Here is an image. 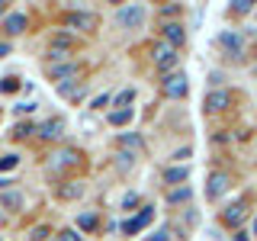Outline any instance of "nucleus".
I'll return each mask as SVG.
<instances>
[{
    "label": "nucleus",
    "instance_id": "obj_1",
    "mask_svg": "<svg viewBox=\"0 0 257 241\" xmlns=\"http://www.w3.org/2000/svg\"><path fill=\"white\" fill-rule=\"evenodd\" d=\"M161 90H164V96H171V100L187 96V74H167L164 84H161Z\"/></svg>",
    "mask_w": 257,
    "mask_h": 241
},
{
    "label": "nucleus",
    "instance_id": "obj_2",
    "mask_svg": "<svg viewBox=\"0 0 257 241\" xmlns=\"http://www.w3.org/2000/svg\"><path fill=\"white\" fill-rule=\"evenodd\" d=\"M116 20H119V26H125V29H135V26H139V23L145 20V7H139V4H132V7H122Z\"/></svg>",
    "mask_w": 257,
    "mask_h": 241
},
{
    "label": "nucleus",
    "instance_id": "obj_3",
    "mask_svg": "<svg viewBox=\"0 0 257 241\" xmlns=\"http://www.w3.org/2000/svg\"><path fill=\"white\" fill-rule=\"evenodd\" d=\"M80 74V64L74 61V64H58V68H52V80L58 87H64V84H74V77Z\"/></svg>",
    "mask_w": 257,
    "mask_h": 241
},
{
    "label": "nucleus",
    "instance_id": "obj_4",
    "mask_svg": "<svg viewBox=\"0 0 257 241\" xmlns=\"http://www.w3.org/2000/svg\"><path fill=\"white\" fill-rule=\"evenodd\" d=\"M228 174H209V183H206V196L209 199H219L225 190H228Z\"/></svg>",
    "mask_w": 257,
    "mask_h": 241
},
{
    "label": "nucleus",
    "instance_id": "obj_5",
    "mask_svg": "<svg viewBox=\"0 0 257 241\" xmlns=\"http://www.w3.org/2000/svg\"><path fill=\"white\" fill-rule=\"evenodd\" d=\"M161 32H164L167 45H174V48L187 42V32H183V26H180V23H164V26H161Z\"/></svg>",
    "mask_w": 257,
    "mask_h": 241
},
{
    "label": "nucleus",
    "instance_id": "obj_6",
    "mask_svg": "<svg viewBox=\"0 0 257 241\" xmlns=\"http://www.w3.org/2000/svg\"><path fill=\"white\" fill-rule=\"evenodd\" d=\"M151 219H155V212H151V209H142V212L135 215V219L122 222V231H125V235H135V231H142V228H145V225H148Z\"/></svg>",
    "mask_w": 257,
    "mask_h": 241
},
{
    "label": "nucleus",
    "instance_id": "obj_7",
    "mask_svg": "<svg viewBox=\"0 0 257 241\" xmlns=\"http://www.w3.org/2000/svg\"><path fill=\"white\" fill-rule=\"evenodd\" d=\"M244 215H247V203H244V199H238V203H231V206L222 212V222H225V225H238Z\"/></svg>",
    "mask_w": 257,
    "mask_h": 241
},
{
    "label": "nucleus",
    "instance_id": "obj_8",
    "mask_svg": "<svg viewBox=\"0 0 257 241\" xmlns=\"http://www.w3.org/2000/svg\"><path fill=\"white\" fill-rule=\"evenodd\" d=\"M155 61L161 64V68H174L177 64V48L174 45H155Z\"/></svg>",
    "mask_w": 257,
    "mask_h": 241
},
{
    "label": "nucleus",
    "instance_id": "obj_9",
    "mask_svg": "<svg viewBox=\"0 0 257 241\" xmlns=\"http://www.w3.org/2000/svg\"><path fill=\"white\" fill-rule=\"evenodd\" d=\"M119 151L128 155V158H135L142 151V139L139 135H119Z\"/></svg>",
    "mask_w": 257,
    "mask_h": 241
},
{
    "label": "nucleus",
    "instance_id": "obj_10",
    "mask_svg": "<svg viewBox=\"0 0 257 241\" xmlns=\"http://www.w3.org/2000/svg\"><path fill=\"white\" fill-rule=\"evenodd\" d=\"M228 100H231V96L225 93V90H212V93L206 96V109H209V112H219V109L228 106Z\"/></svg>",
    "mask_w": 257,
    "mask_h": 241
},
{
    "label": "nucleus",
    "instance_id": "obj_11",
    "mask_svg": "<svg viewBox=\"0 0 257 241\" xmlns=\"http://www.w3.org/2000/svg\"><path fill=\"white\" fill-rule=\"evenodd\" d=\"M64 23L74 26V29H93L96 26V20H93L90 13H71V16H64Z\"/></svg>",
    "mask_w": 257,
    "mask_h": 241
},
{
    "label": "nucleus",
    "instance_id": "obj_12",
    "mask_svg": "<svg viewBox=\"0 0 257 241\" xmlns=\"http://www.w3.org/2000/svg\"><path fill=\"white\" fill-rule=\"evenodd\" d=\"M4 29L10 32V36H20V32L26 29V16H23V13H10V16L4 20Z\"/></svg>",
    "mask_w": 257,
    "mask_h": 241
},
{
    "label": "nucleus",
    "instance_id": "obj_13",
    "mask_svg": "<svg viewBox=\"0 0 257 241\" xmlns=\"http://www.w3.org/2000/svg\"><path fill=\"white\" fill-rule=\"evenodd\" d=\"M39 132H42V139H58V135L64 132V123L61 119H48L45 126H39Z\"/></svg>",
    "mask_w": 257,
    "mask_h": 241
},
{
    "label": "nucleus",
    "instance_id": "obj_14",
    "mask_svg": "<svg viewBox=\"0 0 257 241\" xmlns=\"http://www.w3.org/2000/svg\"><path fill=\"white\" fill-rule=\"evenodd\" d=\"M219 45L228 48L231 55H238L241 52V36H235V32H222V36H219Z\"/></svg>",
    "mask_w": 257,
    "mask_h": 241
},
{
    "label": "nucleus",
    "instance_id": "obj_15",
    "mask_svg": "<svg viewBox=\"0 0 257 241\" xmlns=\"http://www.w3.org/2000/svg\"><path fill=\"white\" fill-rule=\"evenodd\" d=\"M0 203H4L7 209H23V193H16V190H4V193H0Z\"/></svg>",
    "mask_w": 257,
    "mask_h": 241
},
{
    "label": "nucleus",
    "instance_id": "obj_16",
    "mask_svg": "<svg viewBox=\"0 0 257 241\" xmlns=\"http://www.w3.org/2000/svg\"><path fill=\"white\" fill-rule=\"evenodd\" d=\"M190 196H193L190 187H177V190L167 193V203H171V206H177V203H190Z\"/></svg>",
    "mask_w": 257,
    "mask_h": 241
},
{
    "label": "nucleus",
    "instance_id": "obj_17",
    "mask_svg": "<svg viewBox=\"0 0 257 241\" xmlns=\"http://www.w3.org/2000/svg\"><path fill=\"white\" fill-rule=\"evenodd\" d=\"M190 177V167H171V171H164V183H183Z\"/></svg>",
    "mask_w": 257,
    "mask_h": 241
},
{
    "label": "nucleus",
    "instance_id": "obj_18",
    "mask_svg": "<svg viewBox=\"0 0 257 241\" xmlns=\"http://www.w3.org/2000/svg\"><path fill=\"white\" fill-rule=\"evenodd\" d=\"M58 93H61V96H68V100H77V96L84 93V80H74V84H64V87H58Z\"/></svg>",
    "mask_w": 257,
    "mask_h": 241
},
{
    "label": "nucleus",
    "instance_id": "obj_19",
    "mask_svg": "<svg viewBox=\"0 0 257 241\" xmlns=\"http://www.w3.org/2000/svg\"><path fill=\"white\" fill-rule=\"evenodd\" d=\"M80 193H84V183H64V187H58L61 199H77Z\"/></svg>",
    "mask_w": 257,
    "mask_h": 241
},
{
    "label": "nucleus",
    "instance_id": "obj_20",
    "mask_svg": "<svg viewBox=\"0 0 257 241\" xmlns=\"http://www.w3.org/2000/svg\"><path fill=\"white\" fill-rule=\"evenodd\" d=\"M128 119H132V106H128V109H112L109 112V126H125Z\"/></svg>",
    "mask_w": 257,
    "mask_h": 241
},
{
    "label": "nucleus",
    "instance_id": "obj_21",
    "mask_svg": "<svg viewBox=\"0 0 257 241\" xmlns=\"http://www.w3.org/2000/svg\"><path fill=\"white\" fill-rule=\"evenodd\" d=\"M77 225L84 231H93L96 228V212H84V215H77Z\"/></svg>",
    "mask_w": 257,
    "mask_h": 241
},
{
    "label": "nucleus",
    "instance_id": "obj_22",
    "mask_svg": "<svg viewBox=\"0 0 257 241\" xmlns=\"http://www.w3.org/2000/svg\"><path fill=\"white\" fill-rule=\"evenodd\" d=\"M132 100H135V90L128 87V90H122V93L116 96V106H119V109H128V103H132Z\"/></svg>",
    "mask_w": 257,
    "mask_h": 241
},
{
    "label": "nucleus",
    "instance_id": "obj_23",
    "mask_svg": "<svg viewBox=\"0 0 257 241\" xmlns=\"http://www.w3.org/2000/svg\"><path fill=\"white\" fill-rule=\"evenodd\" d=\"M77 161H80V155H77V151L74 148H68V151H61V155H58V164H77Z\"/></svg>",
    "mask_w": 257,
    "mask_h": 241
},
{
    "label": "nucleus",
    "instance_id": "obj_24",
    "mask_svg": "<svg viewBox=\"0 0 257 241\" xmlns=\"http://www.w3.org/2000/svg\"><path fill=\"white\" fill-rule=\"evenodd\" d=\"M0 90H4V93H16V90H20V80H16V77H4Z\"/></svg>",
    "mask_w": 257,
    "mask_h": 241
},
{
    "label": "nucleus",
    "instance_id": "obj_25",
    "mask_svg": "<svg viewBox=\"0 0 257 241\" xmlns=\"http://www.w3.org/2000/svg\"><path fill=\"white\" fill-rule=\"evenodd\" d=\"M16 164H20V158H16V155H4V158H0V171H13Z\"/></svg>",
    "mask_w": 257,
    "mask_h": 241
},
{
    "label": "nucleus",
    "instance_id": "obj_26",
    "mask_svg": "<svg viewBox=\"0 0 257 241\" xmlns=\"http://www.w3.org/2000/svg\"><path fill=\"white\" fill-rule=\"evenodd\" d=\"M251 0H235V4H231V13H251Z\"/></svg>",
    "mask_w": 257,
    "mask_h": 241
},
{
    "label": "nucleus",
    "instance_id": "obj_27",
    "mask_svg": "<svg viewBox=\"0 0 257 241\" xmlns=\"http://www.w3.org/2000/svg\"><path fill=\"white\" fill-rule=\"evenodd\" d=\"M48 235H52V231H48V225H39V228H32L29 238H32V241H45Z\"/></svg>",
    "mask_w": 257,
    "mask_h": 241
},
{
    "label": "nucleus",
    "instance_id": "obj_28",
    "mask_svg": "<svg viewBox=\"0 0 257 241\" xmlns=\"http://www.w3.org/2000/svg\"><path fill=\"white\" fill-rule=\"evenodd\" d=\"M32 132H39V129H36V126H29V123L16 126V139H26V135H32Z\"/></svg>",
    "mask_w": 257,
    "mask_h": 241
},
{
    "label": "nucleus",
    "instance_id": "obj_29",
    "mask_svg": "<svg viewBox=\"0 0 257 241\" xmlns=\"http://www.w3.org/2000/svg\"><path fill=\"white\" fill-rule=\"evenodd\" d=\"M58 241H80V235H77L74 228H64L61 235H58Z\"/></svg>",
    "mask_w": 257,
    "mask_h": 241
},
{
    "label": "nucleus",
    "instance_id": "obj_30",
    "mask_svg": "<svg viewBox=\"0 0 257 241\" xmlns=\"http://www.w3.org/2000/svg\"><path fill=\"white\" fill-rule=\"evenodd\" d=\"M122 206H125V209L139 206V193H125V196H122Z\"/></svg>",
    "mask_w": 257,
    "mask_h": 241
},
{
    "label": "nucleus",
    "instance_id": "obj_31",
    "mask_svg": "<svg viewBox=\"0 0 257 241\" xmlns=\"http://www.w3.org/2000/svg\"><path fill=\"white\" fill-rule=\"evenodd\" d=\"M148 241H171V231L161 228V231H155V235H148Z\"/></svg>",
    "mask_w": 257,
    "mask_h": 241
},
{
    "label": "nucleus",
    "instance_id": "obj_32",
    "mask_svg": "<svg viewBox=\"0 0 257 241\" xmlns=\"http://www.w3.org/2000/svg\"><path fill=\"white\" fill-rule=\"evenodd\" d=\"M36 109V103H20V106H16V112H32Z\"/></svg>",
    "mask_w": 257,
    "mask_h": 241
},
{
    "label": "nucleus",
    "instance_id": "obj_33",
    "mask_svg": "<svg viewBox=\"0 0 257 241\" xmlns=\"http://www.w3.org/2000/svg\"><path fill=\"white\" fill-rule=\"evenodd\" d=\"M177 13H180V7H177V4L174 7H164V16H177Z\"/></svg>",
    "mask_w": 257,
    "mask_h": 241
},
{
    "label": "nucleus",
    "instance_id": "obj_34",
    "mask_svg": "<svg viewBox=\"0 0 257 241\" xmlns=\"http://www.w3.org/2000/svg\"><path fill=\"white\" fill-rule=\"evenodd\" d=\"M0 55H10V45L7 42H0Z\"/></svg>",
    "mask_w": 257,
    "mask_h": 241
},
{
    "label": "nucleus",
    "instance_id": "obj_35",
    "mask_svg": "<svg viewBox=\"0 0 257 241\" xmlns=\"http://www.w3.org/2000/svg\"><path fill=\"white\" fill-rule=\"evenodd\" d=\"M235 241H247V235H244V231H238V235H235Z\"/></svg>",
    "mask_w": 257,
    "mask_h": 241
},
{
    "label": "nucleus",
    "instance_id": "obj_36",
    "mask_svg": "<svg viewBox=\"0 0 257 241\" xmlns=\"http://www.w3.org/2000/svg\"><path fill=\"white\" fill-rule=\"evenodd\" d=\"M254 238H257V219H254Z\"/></svg>",
    "mask_w": 257,
    "mask_h": 241
},
{
    "label": "nucleus",
    "instance_id": "obj_37",
    "mask_svg": "<svg viewBox=\"0 0 257 241\" xmlns=\"http://www.w3.org/2000/svg\"><path fill=\"white\" fill-rule=\"evenodd\" d=\"M4 10H7V7H4V4H0V13H4Z\"/></svg>",
    "mask_w": 257,
    "mask_h": 241
}]
</instances>
